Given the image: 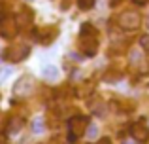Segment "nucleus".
<instances>
[{
    "instance_id": "nucleus-1",
    "label": "nucleus",
    "mask_w": 149,
    "mask_h": 144,
    "mask_svg": "<svg viewBox=\"0 0 149 144\" xmlns=\"http://www.w3.org/2000/svg\"><path fill=\"white\" fill-rule=\"evenodd\" d=\"M79 49L85 57H93L98 51V32L91 23H85L79 30Z\"/></svg>"
},
{
    "instance_id": "nucleus-2",
    "label": "nucleus",
    "mask_w": 149,
    "mask_h": 144,
    "mask_svg": "<svg viewBox=\"0 0 149 144\" xmlns=\"http://www.w3.org/2000/svg\"><path fill=\"white\" fill-rule=\"evenodd\" d=\"M89 118H85V116L77 114V116H72L68 122V131H70V142L77 140L79 137H83V135H87V129H89Z\"/></svg>"
},
{
    "instance_id": "nucleus-3",
    "label": "nucleus",
    "mask_w": 149,
    "mask_h": 144,
    "mask_svg": "<svg viewBox=\"0 0 149 144\" xmlns=\"http://www.w3.org/2000/svg\"><path fill=\"white\" fill-rule=\"evenodd\" d=\"M29 55H30V48L26 44H11L4 51V59H8L10 63H21Z\"/></svg>"
},
{
    "instance_id": "nucleus-4",
    "label": "nucleus",
    "mask_w": 149,
    "mask_h": 144,
    "mask_svg": "<svg viewBox=\"0 0 149 144\" xmlns=\"http://www.w3.org/2000/svg\"><path fill=\"white\" fill-rule=\"evenodd\" d=\"M19 32V23L15 17H11V15H4L2 19H0V36L6 38V40H11V38H15Z\"/></svg>"
},
{
    "instance_id": "nucleus-5",
    "label": "nucleus",
    "mask_w": 149,
    "mask_h": 144,
    "mask_svg": "<svg viewBox=\"0 0 149 144\" xmlns=\"http://www.w3.org/2000/svg\"><path fill=\"white\" fill-rule=\"evenodd\" d=\"M32 89H34V80L30 76H21L13 85V97L25 99V97H29L30 93H32Z\"/></svg>"
},
{
    "instance_id": "nucleus-6",
    "label": "nucleus",
    "mask_w": 149,
    "mask_h": 144,
    "mask_svg": "<svg viewBox=\"0 0 149 144\" xmlns=\"http://www.w3.org/2000/svg\"><path fill=\"white\" fill-rule=\"evenodd\" d=\"M117 23H119V27L123 30H136L140 27V23H142V17H140L138 11H125L117 19Z\"/></svg>"
},
{
    "instance_id": "nucleus-7",
    "label": "nucleus",
    "mask_w": 149,
    "mask_h": 144,
    "mask_svg": "<svg viewBox=\"0 0 149 144\" xmlns=\"http://www.w3.org/2000/svg\"><path fill=\"white\" fill-rule=\"evenodd\" d=\"M57 36H58V30H57V27H53V25L38 27V29L34 30V38H36L40 44H51Z\"/></svg>"
},
{
    "instance_id": "nucleus-8",
    "label": "nucleus",
    "mask_w": 149,
    "mask_h": 144,
    "mask_svg": "<svg viewBox=\"0 0 149 144\" xmlns=\"http://www.w3.org/2000/svg\"><path fill=\"white\" fill-rule=\"evenodd\" d=\"M130 138L136 142H147L149 140V129L143 123H132L130 125Z\"/></svg>"
},
{
    "instance_id": "nucleus-9",
    "label": "nucleus",
    "mask_w": 149,
    "mask_h": 144,
    "mask_svg": "<svg viewBox=\"0 0 149 144\" xmlns=\"http://www.w3.org/2000/svg\"><path fill=\"white\" fill-rule=\"evenodd\" d=\"M87 106H89V110H91L93 114H102L104 103H102V99H100V97H93V99H89Z\"/></svg>"
},
{
    "instance_id": "nucleus-10",
    "label": "nucleus",
    "mask_w": 149,
    "mask_h": 144,
    "mask_svg": "<svg viewBox=\"0 0 149 144\" xmlns=\"http://www.w3.org/2000/svg\"><path fill=\"white\" fill-rule=\"evenodd\" d=\"M23 125H25V122L21 118H11L10 123H8V133H19L23 129Z\"/></svg>"
},
{
    "instance_id": "nucleus-11",
    "label": "nucleus",
    "mask_w": 149,
    "mask_h": 144,
    "mask_svg": "<svg viewBox=\"0 0 149 144\" xmlns=\"http://www.w3.org/2000/svg\"><path fill=\"white\" fill-rule=\"evenodd\" d=\"M44 78L47 81H55L58 78V68L53 67V65H47V67L44 68Z\"/></svg>"
},
{
    "instance_id": "nucleus-12",
    "label": "nucleus",
    "mask_w": 149,
    "mask_h": 144,
    "mask_svg": "<svg viewBox=\"0 0 149 144\" xmlns=\"http://www.w3.org/2000/svg\"><path fill=\"white\" fill-rule=\"evenodd\" d=\"M91 93H93V85H89V84H81L79 89H76V95L81 97V99H83V97H89Z\"/></svg>"
},
{
    "instance_id": "nucleus-13",
    "label": "nucleus",
    "mask_w": 149,
    "mask_h": 144,
    "mask_svg": "<svg viewBox=\"0 0 149 144\" xmlns=\"http://www.w3.org/2000/svg\"><path fill=\"white\" fill-rule=\"evenodd\" d=\"M30 21H32V11L23 10V13L17 17V23H19V25H29Z\"/></svg>"
},
{
    "instance_id": "nucleus-14",
    "label": "nucleus",
    "mask_w": 149,
    "mask_h": 144,
    "mask_svg": "<svg viewBox=\"0 0 149 144\" xmlns=\"http://www.w3.org/2000/svg\"><path fill=\"white\" fill-rule=\"evenodd\" d=\"M140 61H142V55H140V51L136 48H132L130 49V63L134 65V63H140Z\"/></svg>"
},
{
    "instance_id": "nucleus-15",
    "label": "nucleus",
    "mask_w": 149,
    "mask_h": 144,
    "mask_svg": "<svg viewBox=\"0 0 149 144\" xmlns=\"http://www.w3.org/2000/svg\"><path fill=\"white\" fill-rule=\"evenodd\" d=\"M77 6H79L81 10H91V8L95 6V0H77Z\"/></svg>"
},
{
    "instance_id": "nucleus-16",
    "label": "nucleus",
    "mask_w": 149,
    "mask_h": 144,
    "mask_svg": "<svg viewBox=\"0 0 149 144\" xmlns=\"http://www.w3.org/2000/svg\"><path fill=\"white\" fill-rule=\"evenodd\" d=\"M140 46H142V49L149 51V36H142V40H140Z\"/></svg>"
},
{
    "instance_id": "nucleus-17",
    "label": "nucleus",
    "mask_w": 149,
    "mask_h": 144,
    "mask_svg": "<svg viewBox=\"0 0 149 144\" xmlns=\"http://www.w3.org/2000/svg\"><path fill=\"white\" fill-rule=\"evenodd\" d=\"M32 127H34V131H36V133H40V131H42V118H36V119H34Z\"/></svg>"
},
{
    "instance_id": "nucleus-18",
    "label": "nucleus",
    "mask_w": 149,
    "mask_h": 144,
    "mask_svg": "<svg viewBox=\"0 0 149 144\" xmlns=\"http://www.w3.org/2000/svg\"><path fill=\"white\" fill-rule=\"evenodd\" d=\"M96 133H98V129H96V125H89V129H87V135L91 138H95L96 137Z\"/></svg>"
},
{
    "instance_id": "nucleus-19",
    "label": "nucleus",
    "mask_w": 149,
    "mask_h": 144,
    "mask_svg": "<svg viewBox=\"0 0 149 144\" xmlns=\"http://www.w3.org/2000/svg\"><path fill=\"white\" fill-rule=\"evenodd\" d=\"M96 144H111V140H109V138H100Z\"/></svg>"
},
{
    "instance_id": "nucleus-20",
    "label": "nucleus",
    "mask_w": 149,
    "mask_h": 144,
    "mask_svg": "<svg viewBox=\"0 0 149 144\" xmlns=\"http://www.w3.org/2000/svg\"><path fill=\"white\" fill-rule=\"evenodd\" d=\"M132 2H136V4H146L147 0H132Z\"/></svg>"
},
{
    "instance_id": "nucleus-21",
    "label": "nucleus",
    "mask_w": 149,
    "mask_h": 144,
    "mask_svg": "<svg viewBox=\"0 0 149 144\" xmlns=\"http://www.w3.org/2000/svg\"><path fill=\"white\" fill-rule=\"evenodd\" d=\"M0 144H6V138H4L2 135H0Z\"/></svg>"
},
{
    "instance_id": "nucleus-22",
    "label": "nucleus",
    "mask_w": 149,
    "mask_h": 144,
    "mask_svg": "<svg viewBox=\"0 0 149 144\" xmlns=\"http://www.w3.org/2000/svg\"><path fill=\"white\" fill-rule=\"evenodd\" d=\"M123 144H132V142L130 140H123Z\"/></svg>"
},
{
    "instance_id": "nucleus-23",
    "label": "nucleus",
    "mask_w": 149,
    "mask_h": 144,
    "mask_svg": "<svg viewBox=\"0 0 149 144\" xmlns=\"http://www.w3.org/2000/svg\"><path fill=\"white\" fill-rule=\"evenodd\" d=\"M0 11H2V2H0Z\"/></svg>"
}]
</instances>
